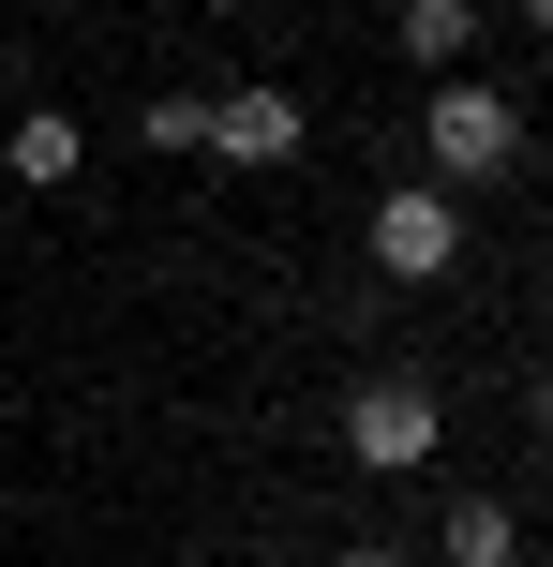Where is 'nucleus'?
Wrapping results in <instances>:
<instances>
[{"mask_svg":"<svg viewBox=\"0 0 553 567\" xmlns=\"http://www.w3.org/2000/svg\"><path fill=\"white\" fill-rule=\"evenodd\" d=\"M434 449H449L434 373H359V389H345V463H359V478H419Z\"/></svg>","mask_w":553,"mask_h":567,"instance_id":"nucleus-1","label":"nucleus"},{"mask_svg":"<svg viewBox=\"0 0 553 567\" xmlns=\"http://www.w3.org/2000/svg\"><path fill=\"white\" fill-rule=\"evenodd\" d=\"M419 135H434V179H509V165H524V105L479 90V75H434V90H419Z\"/></svg>","mask_w":553,"mask_h":567,"instance_id":"nucleus-2","label":"nucleus"},{"mask_svg":"<svg viewBox=\"0 0 553 567\" xmlns=\"http://www.w3.org/2000/svg\"><path fill=\"white\" fill-rule=\"evenodd\" d=\"M359 239H375V269H389V284H434V269H464V209H449L434 179L375 195V225H359Z\"/></svg>","mask_w":553,"mask_h":567,"instance_id":"nucleus-3","label":"nucleus"},{"mask_svg":"<svg viewBox=\"0 0 553 567\" xmlns=\"http://www.w3.org/2000/svg\"><path fill=\"white\" fill-rule=\"evenodd\" d=\"M299 135H315L299 90H209V150L225 165H299Z\"/></svg>","mask_w":553,"mask_h":567,"instance_id":"nucleus-4","label":"nucleus"},{"mask_svg":"<svg viewBox=\"0 0 553 567\" xmlns=\"http://www.w3.org/2000/svg\"><path fill=\"white\" fill-rule=\"evenodd\" d=\"M0 165H16V179H30V195H60V179H75V165H90V135H75V105H30V120H16V135H0Z\"/></svg>","mask_w":553,"mask_h":567,"instance_id":"nucleus-5","label":"nucleus"},{"mask_svg":"<svg viewBox=\"0 0 553 567\" xmlns=\"http://www.w3.org/2000/svg\"><path fill=\"white\" fill-rule=\"evenodd\" d=\"M389 30H404V60H419V75H464V45H479V0H404Z\"/></svg>","mask_w":553,"mask_h":567,"instance_id":"nucleus-6","label":"nucleus"},{"mask_svg":"<svg viewBox=\"0 0 553 567\" xmlns=\"http://www.w3.org/2000/svg\"><path fill=\"white\" fill-rule=\"evenodd\" d=\"M449 567H524V508L509 493H464L449 508Z\"/></svg>","mask_w":553,"mask_h":567,"instance_id":"nucleus-7","label":"nucleus"},{"mask_svg":"<svg viewBox=\"0 0 553 567\" xmlns=\"http://www.w3.org/2000/svg\"><path fill=\"white\" fill-rule=\"evenodd\" d=\"M135 135H150V150H209V90H165V105H150Z\"/></svg>","mask_w":553,"mask_h":567,"instance_id":"nucleus-8","label":"nucleus"},{"mask_svg":"<svg viewBox=\"0 0 553 567\" xmlns=\"http://www.w3.org/2000/svg\"><path fill=\"white\" fill-rule=\"evenodd\" d=\"M329 567H419V553H389V538H345V553H329Z\"/></svg>","mask_w":553,"mask_h":567,"instance_id":"nucleus-9","label":"nucleus"},{"mask_svg":"<svg viewBox=\"0 0 553 567\" xmlns=\"http://www.w3.org/2000/svg\"><path fill=\"white\" fill-rule=\"evenodd\" d=\"M524 419H539V449H553V373H539V389H524Z\"/></svg>","mask_w":553,"mask_h":567,"instance_id":"nucleus-10","label":"nucleus"},{"mask_svg":"<svg viewBox=\"0 0 553 567\" xmlns=\"http://www.w3.org/2000/svg\"><path fill=\"white\" fill-rule=\"evenodd\" d=\"M524 30H539V45H553V0H524Z\"/></svg>","mask_w":553,"mask_h":567,"instance_id":"nucleus-11","label":"nucleus"},{"mask_svg":"<svg viewBox=\"0 0 553 567\" xmlns=\"http://www.w3.org/2000/svg\"><path fill=\"white\" fill-rule=\"evenodd\" d=\"M180 16H209V0H180Z\"/></svg>","mask_w":553,"mask_h":567,"instance_id":"nucleus-12","label":"nucleus"}]
</instances>
